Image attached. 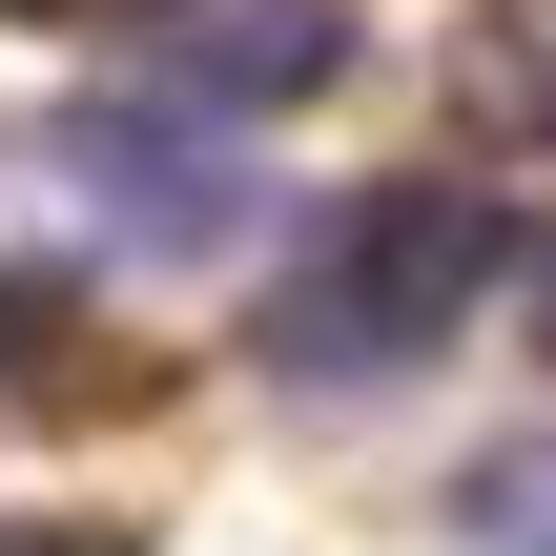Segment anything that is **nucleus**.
Returning <instances> with one entry per match:
<instances>
[{"label":"nucleus","instance_id":"f257e3e1","mask_svg":"<svg viewBox=\"0 0 556 556\" xmlns=\"http://www.w3.org/2000/svg\"><path fill=\"white\" fill-rule=\"evenodd\" d=\"M495 289H516V206H495V186H351V206L309 227V268L268 289V371H289V392H392V371H433Z\"/></svg>","mask_w":556,"mask_h":556},{"label":"nucleus","instance_id":"f03ea898","mask_svg":"<svg viewBox=\"0 0 556 556\" xmlns=\"http://www.w3.org/2000/svg\"><path fill=\"white\" fill-rule=\"evenodd\" d=\"M41 186H62V227L103 248V268H227L248 248V144L227 124H186V103H144V83H103V103H62L41 124Z\"/></svg>","mask_w":556,"mask_h":556},{"label":"nucleus","instance_id":"7ed1b4c3","mask_svg":"<svg viewBox=\"0 0 556 556\" xmlns=\"http://www.w3.org/2000/svg\"><path fill=\"white\" fill-rule=\"evenodd\" d=\"M144 103H186V124H289L309 83H351V0H206V21H144V62H124Z\"/></svg>","mask_w":556,"mask_h":556},{"label":"nucleus","instance_id":"20e7f679","mask_svg":"<svg viewBox=\"0 0 556 556\" xmlns=\"http://www.w3.org/2000/svg\"><path fill=\"white\" fill-rule=\"evenodd\" d=\"M475 556H556V433H516V454H475Z\"/></svg>","mask_w":556,"mask_h":556},{"label":"nucleus","instance_id":"39448f33","mask_svg":"<svg viewBox=\"0 0 556 556\" xmlns=\"http://www.w3.org/2000/svg\"><path fill=\"white\" fill-rule=\"evenodd\" d=\"M0 556H124V536H62V516H0Z\"/></svg>","mask_w":556,"mask_h":556}]
</instances>
